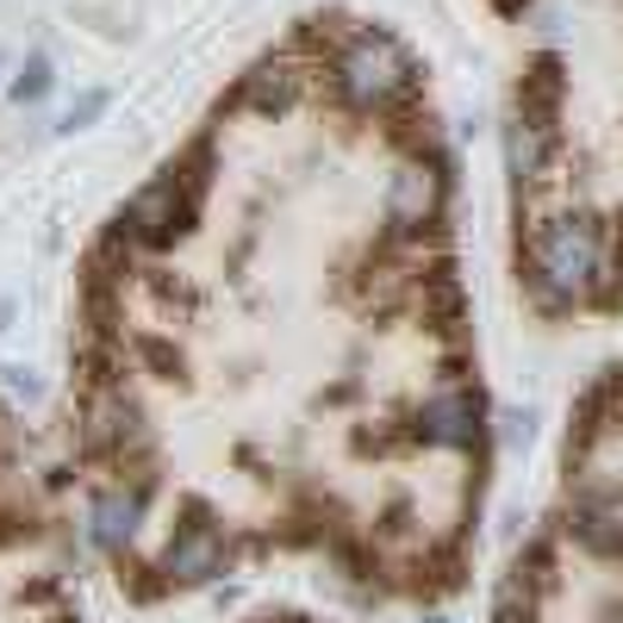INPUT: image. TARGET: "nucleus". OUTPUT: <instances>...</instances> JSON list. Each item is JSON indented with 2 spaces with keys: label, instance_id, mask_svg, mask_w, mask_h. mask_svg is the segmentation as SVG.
<instances>
[{
  "label": "nucleus",
  "instance_id": "nucleus-1",
  "mask_svg": "<svg viewBox=\"0 0 623 623\" xmlns=\"http://www.w3.org/2000/svg\"><path fill=\"white\" fill-rule=\"evenodd\" d=\"M206 162H213V144H194V150L169 162L150 188H137L125 200V213L118 225L144 243V250H162V243H175L200 225V200H206Z\"/></svg>",
  "mask_w": 623,
  "mask_h": 623
},
{
  "label": "nucleus",
  "instance_id": "nucleus-2",
  "mask_svg": "<svg viewBox=\"0 0 623 623\" xmlns=\"http://www.w3.org/2000/svg\"><path fill=\"white\" fill-rule=\"evenodd\" d=\"M411 88H418V76H411L406 50H399L387 32L362 25V32H350V38H343V50H337V94L350 100V106L374 113V106L406 100Z\"/></svg>",
  "mask_w": 623,
  "mask_h": 623
},
{
  "label": "nucleus",
  "instance_id": "nucleus-3",
  "mask_svg": "<svg viewBox=\"0 0 623 623\" xmlns=\"http://www.w3.org/2000/svg\"><path fill=\"white\" fill-rule=\"evenodd\" d=\"M480 393L467 387V381H449V387H437L424 399V406H418V437H424L430 449H455V455H462V449H474L480 443Z\"/></svg>",
  "mask_w": 623,
  "mask_h": 623
},
{
  "label": "nucleus",
  "instance_id": "nucleus-4",
  "mask_svg": "<svg viewBox=\"0 0 623 623\" xmlns=\"http://www.w3.org/2000/svg\"><path fill=\"white\" fill-rule=\"evenodd\" d=\"M437 213H443V162H437V156H406L387 181L393 231H424Z\"/></svg>",
  "mask_w": 623,
  "mask_h": 623
},
{
  "label": "nucleus",
  "instance_id": "nucleus-5",
  "mask_svg": "<svg viewBox=\"0 0 623 623\" xmlns=\"http://www.w3.org/2000/svg\"><path fill=\"white\" fill-rule=\"evenodd\" d=\"M162 586H200L213 580L218 567H225V536H218L213 524H188L175 530V543L162 548Z\"/></svg>",
  "mask_w": 623,
  "mask_h": 623
},
{
  "label": "nucleus",
  "instance_id": "nucleus-6",
  "mask_svg": "<svg viewBox=\"0 0 623 623\" xmlns=\"http://www.w3.org/2000/svg\"><path fill=\"white\" fill-rule=\"evenodd\" d=\"M144 506H150V492H144V487H106V492L94 499V511H88L94 543L118 555V548L137 536V524H144Z\"/></svg>",
  "mask_w": 623,
  "mask_h": 623
},
{
  "label": "nucleus",
  "instance_id": "nucleus-7",
  "mask_svg": "<svg viewBox=\"0 0 623 623\" xmlns=\"http://www.w3.org/2000/svg\"><path fill=\"white\" fill-rule=\"evenodd\" d=\"M548 156H555V125L511 113V125H506V169H511V181H518V188L536 181L548 169Z\"/></svg>",
  "mask_w": 623,
  "mask_h": 623
},
{
  "label": "nucleus",
  "instance_id": "nucleus-8",
  "mask_svg": "<svg viewBox=\"0 0 623 623\" xmlns=\"http://www.w3.org/2000/svg\"><path fill=\"white\" fill-rule=\"evenodd\" d=\"M293 94H299V76H293L287 63H256L250 76H243V106H250V113H262V118L287 113Z\"/></svg>",
  "mask_w": 623,
  "mask_h": 623
},
{
  "label": "nucleus",
  "instance_id": "nucleus-9",
  "mask_svg": "<svg viewBox=\"0 0 623 623\" xmlns=\"http://www.w3.org/2000/svg\"><path fill=\"white\" fill-rule=\"evenodd\" d=\"M44 94H50V63H44V57H25V69L13 76V100H20V106H32V100H44Z\"/></svg>",
  "mask_w": 623,
  "mask_h": 623
},
{
  "label": "nucleus",
  "instance_id": "nucleus-10",
  "mask_svg": "<svg viewBox=\"0 0 623 623\" xmlns=\"http://www.w3.org/2000/svg\"><path fill=\"white\" fill-rule=\"evenodd\" d=\"M100 113H106V94H81L76 106H69V118H63V132H81V125H94Z\"/></svg>",
  "mask_w": 623,
  "mask_h": 623
}]
</instances>
